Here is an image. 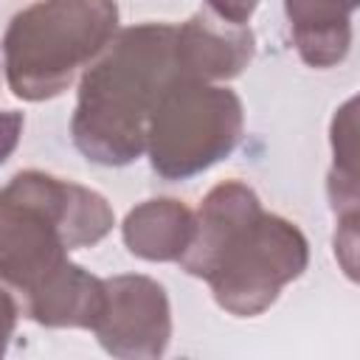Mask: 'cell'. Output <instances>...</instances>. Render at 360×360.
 <instances>
[{"label": "cell", "instance_id": "5", "mask_svg": "<svg viewBox=\"0 0 360 360\" xmlns=\"http://www.w3.org/2000/svg\"><path fill=\"white\" fill-rule=\"evenodd\" d=\"M239 98L180 76L160 96L149 118L152 166L163 177H188L219 160L239 138Z\"/></svg>", "mask_w": 360, "mask_h": 360}, {"label": "cell", "instance_id": "3", "mask_svg": "<svg viewBox=\"0 0 360 360\" xmlns=\"http://www.w3.org/2000/svg\"><path fill=\"white\" fill-rule=\"evenodd\" d=\"M112 225L107 202L73 183L25 172L0 194V276L31 287L62 267V250L98 242Z\"/></svg>", "mask_w": 360, "mask_h": 360}, {"label": "cell", "instance_id": "7", "mask_svg": "<svg viewBox=\"0 0 360 360\" xmlns=\"http://www.w3.org/2000/svg\"><path fill=\"white\" fill-rule=\"evenodd\" d=\"M20 127H22V118L17 112H11V110L0 112V160H6V155L14 149Z\"/></svg>", "mask_w": 360, "mask_h": 360}, {"label": "cell", "instance_id": "8", "mask_svg": "<svg viewBox=\"0 0 360 360\" xmlns=\"http://www.w3.org/2000/svg\"><path fill=\"white\" fill-rule=\"evenodd\" d=\"M222 17H228L233 25L245 22L250 17V11L256 8V0H208Z\"/></svg>", "mask_w": 360, "mask_h": 360}, {"label": "cell", "instance_id": "1", "mask_svg": "<svg viewBox=\"0 0 360 360\" xmlns=\"http://www.w3.org/2000/svg\"><path fill=\"white\" fill-rule=\"evenodd\" d=\"M183 76L177 62V28H127L112 51L84 73L73 118L76 146L98 163H127L146 141L149 118Z\"/></svg>", "mask_w": 360, "mask_h": 360}, {"label": "cell", "instance_id": "4", "mask_svg": "<svg viewBox=\"0 0 360 360\" xmlns=\"http://www.w3.org/2000/svg\"><path fill=\"white\" fill-rule=\"evenodd\" d=\"M115 0H39L6 31V73L20 98H48L104 48L115 28Z\"/></svg>", "mask_w": 360, "mask_h": 360}, {"label": "cell", "instance_id": "6", "mask_svg": "<svg viewBox=\"0 0 360 360\" xmlns=\"http://www.w3.org/2000/svg\"><path fill=\"white\" fill-rule=\"evenodd\" d=\"M354 0H287L290 25L309 65H332L349 48V11Z\"/></svg>", "mask_w": 360, "mask_h": 360}, {"label": "cell", "instance_id": "2", "mask_svg": "<svg viewBox=\"0 0 360 360\" xmlns=\"http://www.w3.org/2000/svg\"><path fill=\"white\" fill-rule=\"evenodd\" d=\"M188 248V273L211 276L225 307L233 295L273 301L278 284L298 276L307 262L304 236L290 222L264 217L253 191L239 183L211 191L200 211V236Z\"/></svg>", "mask_w": 360, "mask_h": 360}]
</instances>
